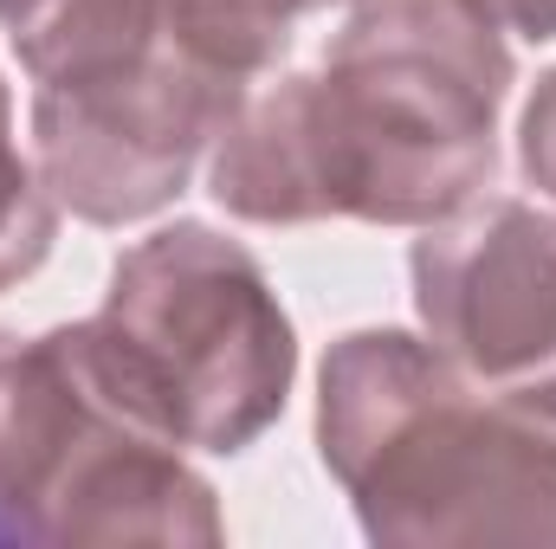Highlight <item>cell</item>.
I'll return each instance as SVG.
<instances>
[{"label": "cell", "instance_id": "obj_10", "mask_svg": "<svg viewBox=\"0 0 556 549\" xmlns=\"http://www.w3.org/2000/svg\"><path fill=\"white\" fill-rule=\"evenodd\" d=\"M518 168L538 188V201L556 207V72L538 78V91H531V104L518 117Z\"/></svg>", "mask_w": 556, "mask_h": 549}, {"label": "cell", "instance_id": "obj_7", "mask_svg": "<svg viewBox=\"0 0 556 549\" xmlns=\"http://www.w3.org/2000/svg\"><path fill=\"white\" fill-rule=\"evenodd\" d=\"M168 39H175L168 0H39L33 20L13 26L20 72L46 98L124 85L162 59Z\"/></svg>", "mask_w": 556, "mask_h": 549}, {"label": "cell", "instance_id": "obj_11", "mask_svg": "<svg viewBox=\"0 0 556 549\" xmlns=\"http://www.w3.org/2000/svg\"><path fill=\"white\" fill-rule=\"evenodd\" d=\"M492 7H498V20H505L511 33H525V39H538V46L556 39V0H492Z\"/></svg>", "mask_w": 556, "mask_h": 549}, {"label": "cell", "instance_id": "obj_3", "mask_svg": "<svg viewBox=\"0 0 556 549\" xmlns=\"http://www.w3.org/2000/svg\"><path fill=\"white\" fill-rule=\"evenodd\" d=\"M78 336L104 388L181 452H247L278 426L298 382L291 310L266 266L207 220L124 246Z\"/></svg>", "mask_w": 556, "mask_h": 549}, {"label": "cell", "instance_id": "obj_1", "mask_svg": "<svg viewBox=\"0 0 556 549\" xmlns=\"http://www.w3.org/2000/svg\"><path fill=\"white\" fill-rule=\"evenodd\" d=\"M511 85L492 0H350L311 72L247 91L207 194L247 227H440L492 188Z\"/></svg>", "mask_w": 556, "mask_h": 549}, {"label": "cell", "instance_id": "obj_9", "mask_svg": "<svg viewBox=\"0 0 556 549\" xmlns=\"http://www.w3.org/2000/svg\"><path fill=\"white\" fill-rule=\"evenodd\" d=\"M59 240V201L39 181V162L13 137V91L0 78V291L26 284L52 259Z\"/></svg>", "mask_w": 556, "mask_h": 549}, {"label": "cell", "instance_id": "obj_8", "mask_svg": "<svg viewBox=\"0 0 556 549\" xmlns=\"http://www.w3.org/2000/svg\"><path fill=\"white\" fill-rule=\"evenodd\" d=\"M324 7H350V0H168V20L194 59H207L240 85H260L291 52L298 20Z\"/></svg>", "mask_w": 556, "mask_h": 549}, {"label": "cell", "instance_id": "obj_4", "mask_svg": "<svg viewBox=\"0 0 556 549\" xmlns=\"http://www.w3.org/2000/svg\"><path fill=\"white\" fill-rule=\"evenodd\" d=\"M0 544H227L214 485L104 388L78 323L0 330Z\"/></svg>", "mask_w": 556, "mask_h": 549}, {"label": "cell", "instance_id": "obj_5", "mask_svg": "<svg viewBox=\"0 0 556 549\" xmlns=\"http://www.w3.org/2000/svg\"><path fill=\"white\" fill-rule=\"evenodd\" d=\"M253 85L214 72L181 46V33L162 46L155 65H142L124 85L33 91V162L52 188L59 214L85 227H137L175 207L194 181V168L214 155L220 130L247 104Z\"/></svg>", "mask_w": 556, "mask_h": 549}, {"label": "cell", "instance_id": "obj_6", "mask_svg": "<svg viewBox=\"0 0 556 549\" xmlns=\"http://www.w3.org/2000/svg\"><path fill=\"white\" fill-rule=\"evenodd\" d=\"M420 336L485 388H531L556 401V214L479 194L420 227L415 253Z\"/></svg>", "mask_w": 556, "mask_h": 549}, {"label": "cell", "instance_id": "obj_2", "mask_svg": "<svg viewBox=\"0 0 556 549\" xmlns=\"http://www.w3.org/2000/svg\"><path fill=\"white\" fill-rule=\"evenodd\" d=\"M317 452L369 544L556 549V401L472 382L415 330L330 343Z\"/></svg>", "mask_w": 556, "mask_h": 549}, {"label": "cell", "instance_id": "obj_12", "mask_svg": "<svg viewBox=\"0 0 556 549\" xmlns=\"http://www.w3.org/2000/svg\"><path fill=\"white\" fill-rule=\"evenodd\" d=\"M33 7H39V0H0V26H7V33H13V26H26V20H33Z\"/></svg>", "mask_w": 556, "mask_h": 549}]
</instances>
